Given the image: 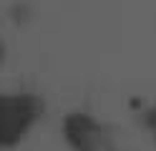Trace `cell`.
Returning <instances> with one entry per match:
<instances>
[{
    "label": "cell",
    "mask_w": 156,
    "mask_h": 151,
    "mask_svg": "<svg viewBox=\"0 0 156 151\" xmlns=\"http://www.w3.org/2000/svg\"><path fill=\"white\" fill-rule=\"evenodd\" d=\"M38 116V103L30 96H3L0 101V128H3V144L10 146L13 141L23 138L28 126Z\"/></svg>",
    "instance_id": "6da1fadb"
},
{
    "label": "cell",
    "mask_w": 156,
    "mask_h": 151,
    "mask_svg": "<svg viewBox=\"0 0 156 151\" xmlns=\"http://www.w3.org/2000/svg\"><path fill=\"white\" fill-rule=\"evenodd\" d=\"M66 136L76 146V151H113L108 136L98 124L86 116H71L66 121Z\"/></svg>",
    "instance_id": "7a4b0ae2"
}]
</instances>
